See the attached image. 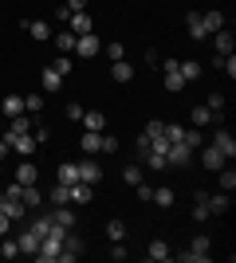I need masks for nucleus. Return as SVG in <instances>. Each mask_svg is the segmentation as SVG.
Here are the masks:
<instances>
[{"instance_id": "1", "label": "nucleus", "mask_w": 236, "mask_h": 263, "mask_svg": "<svg viewBox=\"0 0 236 263\" xmlns=\"http://www.w3.org/2000/svg\"><path fill=\"white\" fill-rule=\"evenodd\" d=\"M67 232H71V228H59V224H56V228H51L44 240H40V252H35V259H40V263L59 259V252H63V236H67Z\"/></svg>"}, {"instance_id": "2", "label": "nucleus", "mask_w": 236, "mask_h": 263, "mask_svg": "<svg viewBox=\"0 0 236 263\" xmlns=\"http://www.w3.org/2000/svg\"><path fill=\"white\" fill-rule=\"evenodd\" d=\"M209 248H213V240H209V236H197V240L189 243V252H181V259L185 263H205L209 255H213Z\"/></svg>"}, {"instance_id": "3", "label": "nucleus", "mask_w": 236, "mask_h": 263, "mask_svg": "<svg viewBox=\"0 0 236 263\" xmlns=\"http://www.w3.org/2000/svg\"><path fill=\"white\" fill-rule=\"evenodd\" d=\"M189 161H193V149H189V145H185V142H169L166 165H177V169H181V165H189Z\"/></svg>"}, {"instance_id": "4", "label": "nucleus", "mask_w": 236, "mask_h": 263, "mask_svg": "<svg viewBox=\"0 0 236 263\" xmlns=\"http://www.w3.org/2000/svg\"><path fill=\"white\" fill-rule=\"evenodd\" d=\"M75 55H83V59L99 55V35H95V32H83V35H75Z\"/></svg>"}, {"instance_id": "5", "label": "nucleus", "mask_w": 236, "mask_h": 263, "mask_svg": "<svg viewBox=\"0 0 236 263\" xmlns=\"http://www.w3.org/2000/svg\"><path fill=\"white\" fill-rule=\"evenodd\" d=\"M24 28H28V35H32L35 44H47V40L56 35V32H51V24H47V20H24Z\"/></svg>"}, {"instance_id": "6", "label": "nucleus", "mask_w": 236, "mask_h": 263, "mask_svg": "<svg viewBox=\"0 0 236 263\" xmlns=\"http://www.w3.org/2000/svg\"><path fill=\"white\" fill-rule=\"evenodd\" d=\"M228 157L221 154V149H216V145H201V165L205 169H209V173H216V169H221V165H225Z\"/></svg>"}, {"instance_id": "7", "label": "nucleus", "mask_w": 236, "mask_h": 263, "mask_svg": "<svg viewBox=\"0 0 236 263\" xmlns=\"http://www.w3.org/2000/svg\"><path fill=\"white\" fill-rule=\"evenodd\" d=\"M79 255H83V240H79V236H63V252H59V263H71V259H79Z\"/></svg>"}, {"instance_id": "8", "label": "nucleus", "mask_w": 236, "mask_h": 263, "mask_svg": "<svg viewBox=\"0 0 236 263\" xmlns=\"http://www.w3.org/2000/svg\"><path fill=\"white\" fill-rule=\"evenodd\" d=\"M185 87V79H181V71H177V59H166V90H177Z\"/></svg>"}, {"instance_id": "9", "label": "nucleus", "mask_w": 236, "mask_h": 263, "mask_svg": "<svg viewBox=\"0 0 236 263\" xmlns=\"http://www.w3.org/2000/svg\"><path fill=\"white\" fill-rule=\"evenodd\" d=\"M213 44H216V55H232V47H236V35L228 32V28H221V32H213Z\"/></svg>"}, {"instance_id": "10", "label": "nucleus", "mask_w": 236, "mask_h": 263, "mask_svg": "<svg viewBox=\"0 0 236 263\" xmlns=\"http://www.w3.org/2000/svg\"><path fill=\"white\" fill-rule=\"evenodd\" d=\"M79 181H87V185H99V181H102L99 161H79Z\"/></svg>"}, {"instance_id": "11", "label": "nucleus", "mask_w": 236, "mask_h": 263, "mask_svg": "<svg viewBox=\"0 0 236 263\" xmlns=\"http://www.w3.org/2000/svg\"><path fill=\"white\" fill-rule=\"evenodd\" d=\"M90 197H95V185H87V181L71 185V204H90Z\"/></svg>"}, {"instance_id": "12", "label": "nucleus", "mask_w": 236, "mask_h": 263, "mask_svg": "<svg viewBox=\"0 0 236 263\" xmlns=\"http://www.w3.org/2000/svg\"><path fill=\"white\" fill-rule=\"evenodd\" d=\"M16 243H20V255H32V259H35V252H40V236H32V232L24 228L20 236H16Z\"/></svg>"}, {"instance_id": "13", "label": "nucleus", "mask_w": 236, "mask_h": 263, "mask_svg": "<svg viewBox=\"0 0 236 263\" xmlns=\"http://www.w3.org/2000/svg\"><path fill=\"white\" fill-rule=\"evenodd\" d=\"M213 145H216V149H221L225 157H232V154H236V138H232L228 130H216V134H213Z\"/></svg>"}, {"instance_id": "14", "label": "nucleus", "mask_w": 236, "mask_h": 263, "mask_svg": "<svg viewBox=\"0 0 236 263\" xmlns=\"http://www.w3.org/2000/svg\"><path fill=\"white\" fill-rule=\"evenodd\" d=\"M193 216H197V220H209V216H213V212H209V193H205V189L193 193Z\"/></svg>"}, {"instance_id": "15", "label": "nucleus", "mask_w": 236, "mask_h": 263, "mask_svg": "<svg viewBox=\"0 0 236 263\" xmlns=\"http://www.w3.org/2000/svg\"><path fill=\"white\" fill-rule=\"evenodd\" d=\"M79 145H83V154H99L102 149V134H95V130H83V138H79Z\"/></svg>"}, {"instance_id": "16", "label": "nucleus", "mask_w": 236, "mask_h": 263, "mask_svg": "<svg viewBox=\"0 0 236 263\" xmlns=\"http://www.w3.org/2000/svg\"><path fill=\"white\" fill-rule=\"evenodd\" d=\"M16 181H20V185H40V169H35L32 161H20V169H16Z\"/></svg>"}, {"instance_id": "17", "label": "nucleus", "mask_w": 236, "mask_h": 263, "mask_svg": "<svg viewBox=\"0 0 236 263\" xmlns=\"http://www.w3.org/2000/svg\"><path fill=\"white\" fill-rule=\"evenodd\" d=\"M169 255H173V252H169V243H166V240H154V243L146 248V259H154V263H166Z\"/></svg>"}, {"instance_id": "18", "label": "nucleus", "mask_w": 236, "mask_h": 263, "mask_svg": "<svg viewBox=\"0 0 236 263\" xmlns=\"http://www.w3.org/2000/svg\"><path fill=\"white\" fill-rule=\"evenodd\" d=\"M201 24H205V32L213 35V32H221V28H225V16H221L216 8H209V12H201Z\"/></svg>"}, {"instance_id": "19", "label": "nucleus", "mask_w": 236, "mask_h": 263, "mask_svg": "<svg viewBox=\"0 0 236 263\" xmlns=\"http://www.w3.org/2000/svg\"><path fill=\"white\" fill-rule=\"evenodd\" d=\"M189 118H193V126L201 130V126H213V122H216V114H213V110H209V106L201 102V106H193V114H189Z\"/></svg>"}, {"instance_id": "20", "label": "nucleus", "mask_w": 236, "mask_h": 263, "mask_svg": "<svg viewBox=\"0 0 236 263\" xmlns=\"http://www.w3.org/2000/svg\"><path fill=\"white\" fill-rule=\"evenodd\" d=\"M83 130H95V134H102V126H106V118H102L99 110H83Z\"/></svg>"}, {"instance_id": "21", "label": "nucleus", "mask_w": 236, "mask_h": 263, "mask_svg": "<svg viewBox=\"0 0 236 263\" xmlns=\"http://www.w3.org/2000/svg\"><path fill=\"white\" fill-rule=\"evenodd\" d=\"M20 200H24V209H28V212H32V209H40V200H44V193H40V185H24Z\"/></svg>"}, {"instance_id": "22", "label": "nucleus", "mask_w": 236, "mask_h": 263, "mask_svg": "<svg viewBox=\"0 0 236 263\" xmlns=\"http://www.w3.org/2000/svg\"><path fill=\"white\" fill-rule=\"evenodd\" d=\"M67 24H71V32H75V35H83V32H90V28H95L87 12H71V16H67Z\"/></svg>"}, {"instance_id": "23", "label": "nucleus", "mask_w": 236, "mask_h": 263, "mask_svg": "<svg viewBox=\"0 0 236 263\" xmlns=\"http://www.w3.org/2000/svg\"><path fill=\"white\" fill-rule=\"evenodd\" d=\"M177 71H181V79H185V83L201 79V63H197V59H177Z\"/></svg>"}, {"instance_id": "24", "label": "nucleus", "mask_w": 236, "mask_h": 263, "mask_svg": "<svg viewBox=\"0 0 236 263\" xmlns=\"http://www.w3.org/2000/svg\"><path fill=\"white\" fill-rule=\"evenodd\" d=\"M111 79L114 83H130V79H134V67L126 63V59H118V63H111Z\"/></svg>"}, {"instance_id": "25", "label": "nucleus", "mask_w": 236, "mask_h": 263, "mask_svg": "<svg viewBox=\"0 0 236 263\" xmlns=\"http://www.w3.org/2000/svg\"><path fill=\"white\" fill-rule=\"evenodd\" d=\"M51 224H59V228H71V224H75V212H71V204H56V212H51Z\"/></svg>"}, {"instance_id": "26", "label": "nucleus", "mask_w": 236, "mask_h": 263, "mask_svg": "<svg viewBox=\"0 0 236 263\" xmlns=\"http://www.w3.org/2000/svg\"><path fill=\"white\" fill-rule=\"evenodd\" d=\"M32 126H35V122L28 118V114H16V118H8V134H16V138H20V134H32Z\"/></svg>"}, {"instance_id": "27", "label": "nucleus", "mask_w": 236, "mask_h": 263, "mask_svg": "<svg viewBox=\"0 0 236 263\" xmlns=\"http://www.w3.org/2000/svg\"><path fill=\"white\" fill-rule=\"evenodd\" d=\"M185 28H189L193 40H205V35H209V32H205V24H201V12H189V16H185Z\"/></svg>"}, {"instance_id": "28", "label": "nucleus", "mask_w": 236, "mask_h": 263, "mask_svg": "<svg viewBox=\"0 0 236 263\" xmlns=\"http://www.w3.org/2000/svg\"><path fill=\"white\" fill-rule=\"evenodd\" d=\"M12 149H16V154H24V157H28V154H35L40 145H35V138H32V134H20V138L12 142Z\"/></svg>"}, {"instance_id": "29", "label": "nucleus", "mask_w": 236, "mask_h": 263, "mask_svg": "<svg viewBox=\"0 0 236 263\" xmlns=\"http://www.w3.org/2000/svg\"><path fill=\"white\" fill-rule=\"evenodd\" d=\"M40 83H44V90H59L63 87V75H56L51 67H44V71H40Z\"/></svg>"}, {"instance_id": "30", "label": "nucleus", "mask_w": 236, "mask_h": 263, "mask_svg": "<svg viewBox=\"0 0 236 263\" xmlns=\"http://www.w3.org/2000/svg\"><path fill=\"white\" fill-rule=\"evenodd\" d=\"M216 189H225V193H232V189H236V173H232V169H225V165L216 169Z\"/></svg>"}, {"instance_id": "31", "label": "nucleus", "mask_w": 236, "mask_h": 263, "mask_svg": "<svg viewBox=\"0 0 236 263\" xmlns=\"http://www.w3.org/2000/svg\"><path fill=\"white\" fill-rule=\"evenodd\" d=\"M0 110H4L8 118H16V114H24V99H20V95H8V99L0 102Z\"/></svg>"}, {"instance_id": "32", "label": "nucleus", "mask_w": 236, "mask_h": 263, "mask_svg": "<svg viewBox=\"0 0 236 263\" xmlns=\"http://www.w3.org/2000/svg\"><path fill=\"white\" fill-rule=\"evenodd\" d=\"M51 40H56V47H59L63 55H71V51H75V32H56Z\"/></svg>"}, {"instance_id": "33", "label": "nucleus", "mask_w": 236, "mask_h": 263, "mask_svg": "<svg viewBox=\"0 0 236 263\" xmlns=\"http://www.w3.org/2000/svg\"><path fill=\"white\" fill-rule=\"evenodd\" d=\"M122 181H126V185H142V181H146V173H142V165H126V169H122Z\"/></svg>"}, {"instance_id": "34", "label": "nucleus", "mask_w": 236, "mask_h": 263, "mask_svg": "<svg viewBox=\"0 0 236 263\" xmlns=\"http://www.w3.org/2000/svg\"><path fill=\"white\" fill-rule=\"evenodd\" d=\"M71 12H87V0H67V4H59L56 16H59V20H67Z\"/></svg>"}, {"instance_id": "35", "label": "nucleus", "mask_w": 236, "mask_h": 263, "mask_svg": "<svg viewBox=\"0 0 236 263\" xmlns=\"http://www.w3.org/2000/svg\"><path fill=\"white\" fill-rule=\"evenodd\" d=\"M51 228H56V224H51V216H40V220H32V224H28V232H32V236H40V240H44Z\"/></svg>"}, {"instance_id": "36", "label": "nucleus", "mask_w": 236, "mask_h": 263, "mask_svg": "<svg viewBox=\"0 0 236 263\" xmlns=\"http://www.w3.org/2000/svg\"><path fill=\"white\" fill-rule=\"evenodd\" d=\"M51 204H71V185L56 181V189H51Z\"/></svg>"}, {"instance_id": "37", "label": "nucleus", "mask_w": 236, "mask_h": 263, "mask_svg": "<svg viewBox=\"0 0 236 263\" xmlns=\"http://www.w3.org/2000/svg\"><path fill=\"white\" fill-rule=\"evenodd\" d=\"M59 181H63V185H75V181H79V165L63 161V165H59Z\"/></svg>"}, {"instance_id": "38", "label": "nucleus", "mask_w": 236, "mask_h": 263, "mask_svg": "<svg viewBox=\"0 0 236 263\" xmlns=\"http://www.w3.org/2000/svg\"><path fill=\"white\" fill-rule=\"evenodd\" d=\"M150 200H154V204H161V209H169V204H173V189H166V185L157 189V185H154V197H150Z\"/></svg>"}, {"instance_id": "39", "label": "nucleus", "mask_w": 236, "mask_h": 263, "mask_svg": "<svg viewBox=\"0 0 236 263\" xmlns=\"http://www.w3.org/2000/svg\"><path fill=\"white\" fill-rule=\"evenodd\" d=\"M209 212H213V216H225V212H228V197H225V193L209 197Z\"/></svg>"}, {"instance_id": "40", "label": "nucleus", "mask_w": 236, "mask_h": 263, "mask_svg": "<svg viewBox=\"0 0 236 263\" xmlns=\"http://www.w3.org/2000/svg\"><path fill=\"white\" fill-rule=\"evenodd\" d=\"M0 240H4L0 243V255H4V259H16V255H20V243L12 240V236H0Z\"/></svg>"}, {"instance_id": "41", "label": "nucleus", "mask_w": 236, "mask_h": 263, "mask_svg": "<svg viewBox=\"0 0 236 263\" xmlns=\"http://www.w3.org/2000/svg\"><path fill=\"white\" fill-rule=\"evenodd\" d=\"M106 236H111V243L126 240V224H122V220H111V224H106Z\"/></svg>"}, {"instance_id": "42", "label": "nucleus", "mask_w": 236, "mask_h": 263, "mask_svg": "<svg viewBox=\"0 0 236 263\" xmlns=\"http://www.w3.org/2000/svg\"><path fill=\"white\" fill-rule=\"evenodd\" d=\"M106 59H111V63L126 59V47H122V40H111V44H106Z\"/></svg>"}, {"instance_id": "43", "label": "nucleus", "mask_w": 236, "mask_h": 263, "mask_svg": "<svg viewBox=\"0 0 236 263\" xmlns=\"http://www.w3.org/2000/svg\"><path fill=\"white\" fill-rule=\"evenodd\" d=\"M213 63H216V67H221V71H225V75H228V79H236V59H232V55H216Z\"/></svg>"}, {"instance_id": "44", "label": "nucleus", "mask_w": 236, "mask_h": 263, "mask_svg": "<svg viewBox=\"0 0 236 263\" xmlns=\"http://www.w3.org/2000/svg\"><path fill=\"white\" fill-rule=\"evenodd\" d=\"M51 71L67 79V75H71V55H59V59H51Z\"/></svg>"}, {"instance_id": "45", "label": "nucleus", "mask_w": 236, "mask_h": 263, "mask_svg": "<svg viewBox=\"0 0 236 263\" xmlns=\"http://www.w3.org/2000/svg\"><path fill=\"white\" fill-rule=\"evenodd\" d=\"M44 110V95H28L24 99V114H40Z\"/></svg>"}, {"instance_id": "46", "label": "nucleus", "mask_w": 236, "mask_h": 263, "mask_svg": "<svg viewBox=\"0 0 236 263\" xmlns=\"http://www.w3.org/2000/svg\"><path fill=\"white\" fill-rule=\"evenodd\" d=\"M142 134H146L150 142H154V138H161V134H166V122H161V118H154V122H146V130H142Z\"/></svg>"}, {"instance_id": "47", "label": "nucleus", "mask_w": 236, "mask_h": 263, "mask_svg": "<svg viewBox=\"0 0 236 263\" xmlns=\"http://www.w3.org/2000/svg\"><path fill=\"white\" fill-rule=\"evenodd\" d=\"M205 106H209L216 118H221V114H225V95H209V102H205Z\"/></svg>"}, {"instance_id": "48", "label": "nucleus", "mask_w": 236, "mask_h": 263, "mask_svg": "<svg viewBox=\"0 0 236 263\" xmlns=\"http://www.w3.org/2000/svg\"><path fill=\"white\" fill-rule=\"evenodd\" d=\"M181 142H185L193 154H197V149H201V130H185V138H181Z\"/></svg>"}, {"instance_id": "49", "label": "nucleus", "mask_w": 236, "mask_h": 263, "mask_svg": "<svg viewBox=\"0 0 236 263\" xmlns=\"http://www.w3.org/2000/svg\"><path fill=\"white\" fill-rule=\"evenodd\" d=\"M185 138V126H173V122H166V142H181Z\"/></svg>"}, {"instance_id": "50", "label": "nucleus", "mask_w": 236, "mask_h": 263, "mask_svg": "<svg viewBox=\"0 0 236 263\" xmlns=\"http://www.w3.org/2000/svg\"><path fill=\"white\" fill-rule=\"evenodd\" d=\"M126 255H130V248H126L122 240H118V243H111V259H114V263H122Z\"/></svg>"}, {"instance_id": "51", "label": "nucleus", "mask_w": 236, "mask_h": 263, "mask_svg": "<svg viewBox=\"0 0 236 263\" xmlns=\"http://www.w3.org/2000/svg\"><path fill=\"white\" fill-rule=\"evenodd\" d=\"M99 154H118V138H111V134H102V149Z\"/></svg>"}, {"instance_id": "52", "label": "nucleus", "mask_w": 236, "mask_h": 263, "mask_svg": "<svg viewBox=\"0 0 236 263\" xmlns=\"http://www.w3.org/2000/svg\"><path fill=\"white\" fill-rule=\"evenodd\" d=\"M32 138H35V145H44L47 138H51V130H47V126H32Z\"/></svg>"}, {"instance_id": "53", "label": "nucleus", "mask_w": 236, "mask_h": 263, "mask_svg": "<svg viewBox=\"0 0 236 263\" xmlns=\"http://www.w3.org/2000/svg\"><path fill=\"white\" fill-rule=\"evenodd\" d=\"M146 169H166V157L161 154H146Z\"/></svg>"}, {"instance_id": "54", "label": "nucleus", "mask_w": 236, "mask_h": 263, "mask_svg": "<svg viewBox=\"0 0 236 263\" xmlns=\"http://www.w3.org/2000/svg\"><path fill=\"white\" fill-rule=\"evenodd\" d=\"M67 118H71V122L83 118V106H79V102H67Z\"/></svg>"}, {"instance_id": "55", "label": "nucleus", "mask_w": 236, "mask_h": 263, "mask_svg": "<svg viewBox=\"0 0 236 263\" xmlns=\"http://www.w3.org/2000/svg\"><path fill=\"white\" fill-rule=\"evenodd\" d=\"M134 193H138V197H142V200H150V197H154V185H146V181H142V185H138Z\"/></svg>"}, {"instance_id": "56", "label": "nucleus", "mask_w": 236, "mask_h": 263, "mask_svg": "<svg viewBox=\"0 0 236 263\" xmlns=\"http://www.w3.org/2000/svg\"><path fill=\"white\" fill-rule=\"evenodd\" d=\"M8 224H12V220L4 216V212H0V236H8Z\"/></svg>"}, {"instance_id": "57", "label": "nucleus", "mask_w": 236, "mask_h": 263, "mask_svg": "<svg viewBox=\"0 0 236 263\" xmlns=\"http://www.w3.org/2000/svg\"><path fill=\"white\" fill-rule=\"evenodd\" d=\"M4 154H8V145H4V138H0V161H4Z\"/></svg>"}, {"instance_id": "58", "label": "nucleus", "mask_w": 236, "mask_h": 263, "mask_svg": "<svg viewBox=\"0 0 236 263\" xmlns=\"http://www.w3.org/2000/svg\"><path fill=\"white\" fill-rule=\"evenodd\" d=\"M0 169H4V161H0Z\"/></svg>"}]
</instances>
